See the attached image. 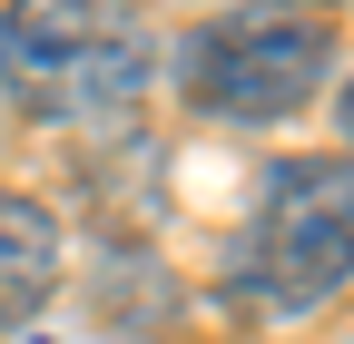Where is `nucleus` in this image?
Listing matches in <instances>:
<instances>
[{
    "instance_id": "nucleus-1",
    "label": "nucleus",
    "mask_w": 354,
    "mask_h": 344,
    "mask_svg": "<svg viewBox=\"0 0 354 344\" xmlns=\"http://www.w3.org/2000/svg\"><path fill=\"white\" fill-rule=\"evenodd\" d=\"M158 79V39L138 0H10L0 10V89L50 128L128 118Z\"/></svg>"
},
{
    "instance_id": "nucleus-5",
    "label": "nucleus",
    "mask_w": 354,
    "mask_h": 344,
    "mask_svg": "<svg viewBox=\"0 0 354 344\" xmlns=\"http://www.w3.org/2000/svg\"><path fill=\"white\" fill-rule=\"evenodd\" d=\"M344 148H354V79H344Z\"/></svg>"
},
{
    "instance_id": "nucleus-2",
    "label": "nucleus",
    "mask_w": 354,
    "mask_h": 344,
    "mask_svg": "<svg viewBox=\"0 0 354 344\" xmlns=\"http://www.w3.org/2000/svg\"><path fill=\"white\" fill-rule=\"evenodd\" d=\"M227 276H236V305H256V315L335 305L354 276V167L344 157H276L256 178Z\"/></svg>"
},
{
    "instance_id": "nucleus-4",
    "label": "nucleus",
    "mask_w": 354,
    "mask_h": 344,
    "mask_svg": "<svg viewBox=\"0 0 354 344\" xmlns=\"http://www.w3.org/2000/svg\"><path fill=\"white\" fill-rule=\"evenodd\" d=\"M50 285H59V227H50V207H30V197L0 187V325H20Z\"/></svg>"
},
{
    "instance_id": "nucleus-3",
    "label": "nucleus",
    "mask_w": 354,
    "mask_h": 344,
    "mask_svg": "<svg viewBox=\"0 0 354 344\" xmlns=\"http://www.w3.org/2000/svg\"><path fill=\"white\" fill-rule=\"evenodd\" d=\"M325 59H335L325 20L266 10L256 0V10L197 20L187 39H177V89H187V108L216 118V128H266V118H295L325 89Z\"/></svg>"
},
{
    "instance_id": "nucleus-6",
    "label": "nucleus",
    "mask_w": 354,
    "mask_h": 344,
    "mask_svg": "<svg viewBox=\"0 0 354 344\" xmlns=\"http://www.w3.org/2000/svg\"><path fill=\"white\" fill-rule=\"evenodd\" d=\"M266 10H276V0H266Z\"/></svg>"
}]
</instances>
